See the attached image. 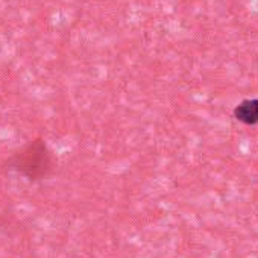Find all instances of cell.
<instances>
[{
  "label": "cell",
  "mask_w": 258,
  "mask_h": 258,
  "mask_svg": "<svg viewBox=\"0 0 258 258\" xmlns=\"http://www.w3.org/2000/svg\"><path fill=\"white\" fill-rule=\"evenodd\" d=\"M232 115L237 121L253 126L258 124V99L241 100L232 111Z\"/></svg>",
  "instance_id": "cell-2"
},
{
  "label": "cell",
  "mask_w": 258,
  "mask_h": 258,
  "mask_svg": "<svg viewBox=\"0 0 258 258\" xmlns=\"http://www.w3.org/2000/svg\"><path fill=\"white\" fill-rule=\"evenodd\" d=\"M11 169L29 181H40L50 175L53 169V158L47 145L37 139L23 146L10 160Z\"/></svg>",
  "instance_id": "cell-1"
}]
</instances>
